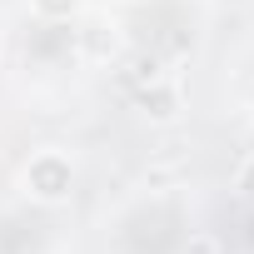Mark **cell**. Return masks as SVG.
Listing matches in <instances>:
<instances>
[{"label": "cell", "instance_id": "4", "mask_svg": "<svg viewBox=\"0 0 254 254\" xmlns=\"http://www.w3.org/2000/svg\"><path fill=\"white\" fill-rule=\"evenodd\" d=\"M80 50H85L90 60H105V55L120 50V35H115L110 25H90V30H80Z\"/></svg>", "mask_w": 254, "mask_h": 254}, {"label": "cell", "instance_id": "2", "mask_svg": "<svg viewBox=\"0 0 254 254\" xmlns=\"http://www.w3.org/2000/svg\"><path fill=\"white\" fill-rule=\"evenodd\" d=\"M135 100H140V110H145V120H155V125H170V120L180 115V105H185V100H180V85H175V80H165V75H155V80H145Z\"/></svg>", "mask_w": 254, "mask_h": 254}, {"label": "cell", "instance_id": "6", "mask_svg": "<svg viewBox=\"0 0 254 254\" xmlns=\"http://www.w3.org/2000/svg\"><path fill=\"white\" fill-rule=\"evenodd\" d=\"M190 254H214V239H209V234H199V239H190Z\"/></svg>", "mask_w": 254, "mask_h": 254}, {"label": "cell", "instance_id": "5", "mask_svg": "<svg viewBox=\"0 0 254 254\" xmlns=\"http://www.w3.org/2000/svg\"><path fill=\"white\" fill-rule=\"evenodd\" d=\"M234 190H239V194H244V199L254 204V155H249V160H244V165L234 170Z\"/></svg>", "mask_w": 254, "mask_h": 254}, {"label": "cell", "instance_id": "7", "mask_svg": "<svg viewBox=\"0 0 254 254\" xmlns=\"http://www.w3.org/2000/svg\"><path fill=\"white\" fill-rule=\"evenodd\" d=\"M0 50H5V30H0Z\"/></svg>", "mask_w": 254, "mask_h": 254}, {"label": "cell", "instance_id": "1", "mask_svg": "<svg viewBox=\"0 0 254 254\" xmlns=\"http://www.w3.org/2000/svg\"><path fill=\"white\" fill-rule=\"evenodd\" d=\"M20 190H25L35 204H45V209L70 204V194H75V160H70L60 145L35 150V155L25 160V170H20Z\"/></svg>", "mask_w": 254, "mask_h": 254}, {"label": "cell", "instance_id": "3", "mask_svg": "<svg viewBox=\"0 0 254 254\" xmlns=\"http://www.w3.org/2000/svg\"><path fill=\"white\" fill-rule=\"evenodd\" d=\"M25 5H30V15L40 25H70L85 10V0H25Z\"/></svg>", "mask_w": 254, "mask_h": 254}]
</instances>
